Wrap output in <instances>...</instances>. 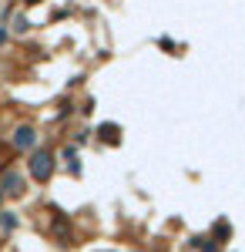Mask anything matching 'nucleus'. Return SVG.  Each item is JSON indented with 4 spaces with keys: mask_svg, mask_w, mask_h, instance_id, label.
<instances>
[{
    "mask_svg": "<svg viewBox=\"0 0 245 252\" xmlns=\"http://www.w3.org/2000/svg\"><path fill=\"white\" fill-rule=\"evenodd\" d=\"M51 175H54V155H51L47 148L31 152V178H34V182H47Z\"/></svg>",
    "mask_w": 245,
    "mask_h": 252,
    "instance_id": "obj_1",
    "label": "nucleus"
},
{
    "mask_svg": "<svg viewBox=\"0 0 245 252\" xmlns=\"http://www.w3.org/2000/svg\"><path fill=\"white\" fill-rule=\"evenodd\" d=\"M0 192L24 195V175H20L14 165H3V168H0Z\"/></svg>",
    "mask_w": 245,
    "mask_h": 252,
    "instance_id": "obj_2",
    "label": "nucleus"
},
{
    "mask_svg": "<svg viewBox=\"0 0 245 252\" xmlns=\"http://www.w3.org/2000/svg\"><path fill=\"white\" fill-rule=\"evenodd\" d=\"M34 145H37V131H34L31 125H20L17 131H14V148H17V152H31Z\"/></svg>",
    "mask_w": 245,
    "mask_h": 252,
    "instance_id": "obj_3",
    "label": "nucleus"
},
{
    "mask_svg": "<svg viewBox=\"0 0 245 252\" xmlns=\"http://www.w3.org/2000/svg\"><path fill=\"white\" fill-rule=\"evenodd\" d=\"M97 135H101V141H108V145H118L121 128H118V125H101V128H97Z\"/></svg>",
    "mask_w": 245,
    "mask_h": 252,
    "instance_id": "obj_4",
    "label": "nucleus"
},
{
    "mask_svg": "<svg viewBox=\"0 0 245 252\" xmlns=\"http://www.w3.org/2000/svg\"><path fill=\"white\" fill-rule=\"evenodd\" d=\"M0 229H3V232H14V229H17V219H14V212H0Z\"/></svg>",
    "mask_w": 245,
    "mask_h": 252,
    "instance_id": "obj_5",
    "label": "nucleus"
},
{
    "mask_svg": "<svg viewBox=\"0 0 245 252\" xmlns=\"http://www.w3.org/2000/svg\"><path fill=\"white\" fill-rule=\"evenodd\" d=\"M14 31H17V34H27V31H31V27H27V17H14Z\"/></svg>",
    "mask_w": 245,
    "mask_h": 252,
    "instance_id": "obj_6",
    "label": "nucleus"
},
{
    "mask_svg": "<svg viewBox=\"0 0 245 252\" xmlns=\"http://www.w3.org/2000/svg\"><path fill=\"white\" fill-rule=\"evenodd\" d=\"M3 40H7V27H0V47H3Z\"/></svg>",
    "mask_w": 245,
    "mask_h": 252,
    "instance_id": "obj_7",
    "label": "nucleus"
},
{
    "mask_svg": "<svg viewBox=\"0 0 245 252\" xmlns=\"http://www.w3.org/2000/svg\"><path fill=\"white\" fill-rule=\"evenodd\" d=\"M27 3H40V0H27Z\"/></svg>",
    "mask_w": 245,
    "mask_h": 252,
    "instance_id": "obj_8",
    "label": "nucleus"
}]
</instances>
